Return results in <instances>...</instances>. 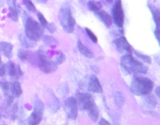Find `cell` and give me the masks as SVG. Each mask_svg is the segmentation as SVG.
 Listing matches in <instances>:
<instances>
[{
    "label": "cell",
    "mask_w": 160,
    "mask_h": 125,
    "mask_svg": "<svg viewBox=\"0 0 160 125\" xmlns=\"http://www.w3.org/2000/svg\"><path fill=\"white\" fill-rule=\"evenodd\" d=\"M76 99L80 108L87 112L92 121L97 122L98 120L100 112L92 96L89 93L78 92L76 95Z\"/></svg>",
    "instance_id": "cell-1"
},
{
    "label": "cell",
    "mask_w": 160,
    "mask_h": 125,
    "mask_svg": "<svg viewBox=\"0 0 160 125\" xmlns=\"http://www.w3.org/2000/svg\"><path fill=\"white\" fill-rule=\"evenodd\" d=\"M120 65L123 73L130 75L132 73L146 74L148 68L143 63L134 59L132 54H125L121 58Z\"/></svg>",
    "instance_id": "cell-2"
},
{
    "label": "cell",
    "mask_w": 160,
    "mask_h": 125,
    "mask_svg": "<svg viewBox=\"0 0 160 125\" xmlns=\"http://www.w3.org/2000/svg\"><path fill=\"white\" fill-rule=\"evenodd\" d=\"M154 83L151 79L143 76H136L130 85V92L134 95L144 96L151 93Z\"/></svg>",
    "instance_id": "cell-3"
},
{
    "label": "cell",
    "mask_w": 160,
    "mask_h": 125,
    "mask_svg": "<svg viewBox=\"0 0 160 125\" xmlns=\"http://www.w3.org/2000/svg\"><path fill=\"white\" fill-rule=\"evenodd\" d=\"M59 20L60 25L67 33L71 34L74 30L75 20L72 11L68 6H62L59 11Z\"/></svg>",
    "instance_id": "cell-4"
},
{
    "label": "cell",
    "mask_w": 160,
    "mask_h": 125,
    "mask_svg": "<svg viewBox=\"0 0 160 125\" xmlns=\"http://www.w3.org/2000/svg\"><path fill=\"white\" fill-rule=\"evenodd\" d=\"M25 31L28 38L33 41H38L44 34V28L36 20L28 18L25 26Z\"/></svg>",
    "instance_id": "cell-5"
},
{
    "label": "cell",
    "mask_w": 160,
    "mask_h": 125,
    "mask_svg": "<svg viewBox=\"0 0 160 125\" xmlns=\"http://www.w3.org/2000/svg\"><path fill=\"white\" fill-rule=\"evenodd\" d=\"M37 63L38 67L43 72L46 74L52 73L55 72L57 70V64L50 60L48 58L43 51L38 50L37 52Z\"/></svg>",
    "instance_id": "cell-6"
},
{
    "label": "cell",
    "mask_w": 160,
    "mask_h": 125,
    "mask_svg": "<svg viewBox=\"0 0 160 125\" xmlns=\"http://www.w3.org/2000/svg\"><path fill=\"white\" fill-rule=\"evenodd\" d=\"M44 110V105L43 102L36 96V99L34 100V108L31 115L28 118V124H39L43 117Z\"/></svg>",
    "instance_id": "cell-7"
},
{
    "label": "cell",
    "mask_w": 160,
    "mask_h": 125,
    "mask_svg": "<svg viewBox=\"0 0 160 125\" xmlns=\"http://www.w3.org/2000/svg\"><path fill=\"white\" fill-rule=\"evenodd\" d=\"M65 113L69 118L72 120H76L78 117V102L77 99L73 97L67 98L65 102Z\"/></svg>",
    "instance_id": "cell-8"
},
{
    "label": "cell",
    "mask_w": 160,
    "mask_h": 125,
    "mask_svg": "<svg viewBox=\"0 0 160 125\" xmlns=\"http://www.w3.org/2000/svg\"><path fill=\"white\" fill-rule=\"evenodd\" d=\"M112 15L114 23L117 26L122 28L124 24V12L121 0H117L112 10Z\"/></svg>",
    "instance_id": "cell-9"
},
{
    "label": "cell",
    "mask_w": 160,
    "mask_h": 125,
    "mask_svg": "<svg viewBox=\"0 0 160 125\" xmlns=\"http://www.w3.org/2000/svg\"><path fill=\"white\" fill-rule=\"evenodd\" d=\"M114 44L117 48V50L121 54H132V50L126 38L121 36L114 40Z\"/></svg>",
    "instance_id": "cell-10"
},
{
    "label": "cell",
    "mask_w": 160,
    "mask_h": 125,
    "mask_svg": "<svg viewBox=\"0 0 160 125\" xmlns=\"http://www.w3.org/2000/svg\"><path fill=\"white\" fill-rule=\"evenodd\" d=\"M88 89L89 91L94 93H101L103 92V88L97 76L94 75L90 76L88 81Z\"/></svg>",
    "instance_id": "cell-11"
},
{
    "label": "cell",
    "mask_w": 160,
    "mask_h": 125,
    "mask_svg": "<svg viewBox=\"0 0 160 125\" xmlns=\"http://www.w3.org/2000/svg\"><path fill=\"white\" fill-rule=\"evenodd\" d=\"M12 49H13V46L11 43L0 42V52L4 54V55L8 59H11L12 57Z\"/></svg>",
    "instance_id": "cell-12"
},
{
    "label": "cell",
    "mask_w": 160,
    "mask_h": 125,
    "mask_svg": "<svg viewBox=\"0 0 160 125\" xmlns=\"http://www.w3.org/2000/svg\"><path fill=\"white\" fill-rule=\"evenodd\" d=\"M96 14H97L98 17L103 21V23L106 25L107 27H110L112 26V18L107 12H105V11L100 10L96 12Z\"/></svg>",
    "instance_id": "cell-13"
},
{
    "label": "cell",
    "mask_w": 160,
    "mask_h": 125,
    "mask_svg": "<svg viewBox=\"0 0 160 125\" xmlns=\"http://www.w3.org/2000/svg\"><path fill=\"white\" fill-rule=\"evenodd\" d=\"M77 45H78L79 52H81L82 55H84L85 57L89 58V59L93 58V56H94L93 54H92V52L88 49L87 47L85 46L84 44L81 43V40H78Z\"/></svg>",
    "instance_id": "cell-14"
},
{
    "label": "cell",
    "mask_w": 160,
    "mask_h": 125,
    "mask_svg": "<svg viewBox=\"0 0 160 125\" xmlns=\"http://www.w3.org/2000/svg\"><path fill=\"white\" fill-rule=\"evenodd\" d=\"M144 103L147 108H148L149 109H152V108H155L157 107L158 100H157V98L155 96L148 95L145 98Z\"/></svg>",
    "instance_id": "cell-15"
},
{
    "label": "cell",
    "mask_w": 160,
    "mask_h": 125,
    "mask_svg": "<svg viewBox=\"0 0 160 125\" xmlns=\"http://www.w3.org/2000/svg\"><path fill=\"white\" fill-rule=\"evenodd\" d=\"M148 7L150 8V11H151L153 19L155 22V24H157L158 27H159V22H160V15H159V9L156 7L155 5L152 4H148Z\"/></svg>",
    "instance_id": "cell-16"
},
{
    "label": "cell",
    "mask_w": 160,
    "mask_h": 125,
    "mask_svg": "<svg viewBox=\"0 0 160 125\" xmlns=\"http://www.w3.org/2000/svg\"><path fill=\"white\" fill-rule=\"evenodd\" d=\"M11 91L12 95L14 96L15 97H19L22 93V88L20 83L18 81H15L11 85Z\"/></svg>",
    "instance_id": "cell-17"
},
{
    "label": "cell",
    "mask_w": 160,
    "mask_h": 125,
    "mask_svg": "<svg viewBox=\"0 0 160 125\" xmlns=\"http://www.w3.org/2000/svg\"><path fill=\"white\" fill-rule=\"evenodd\" d=\"M6 68V72H7L8 75L11 76H16V71H17V66L15 64L9 60L5 65Z\"/></svg>",
    "instance_id": "cell-18"
},
{
    "label": "cell",
    "mask_w": 160,
    "mask_h": 125,
    "mask_svg": "<svg viewBox=\"0 0 160 125\" xmlns=\"http://www.w3.org/2000/svg\"><path fill=\"white\" fill-rule=\"evenodd\" d=\"M114 102L118 107H122L124 104L125 102V97L124 95L119 91H117L114 92Z\"/></svg>",
    "instance_id": "cell-19"
},
{
    "label": "cell",
    "mask_w": 160,
    "mask_h": 125,
    "mask_svg": "<svg viewBox=\"0 0 160 125\" xmlns=\"http://www.w3.org/2000/svg\"><path fill=\"white\" fill-rule=\"evenodd\" d=\"M88 5L89 8L92 11H98L101 10V8H102V5L100 2H97V1H94V0H90L88 2Z\"/></svg>",
    "instance_id": "cell-20"
},
{
    "label": "cell",
    "mask_w": 160,
    "mask_h": 125,
    "mask_svg": "<svg viewBox=\"0 0 160 125\" xmlns=\"http://www.w3.org/2000/svg\"><path fill=\"white\" fill-rule=\"evenodd\" d=\"M18 56L20 58L22 61H25V60L28 59V57H29V52L25 49H20L18 50Z\"/></svg>",
    "instance_id": "cell-21"
},
{
    "label": "cell",
    "mask_w": 160,
    "mask_h": 125,
    "mask_svg": "<svg viewBox=\"0 0 160 125\" xmlns=\"http://www.w3.org/2000/svg\"><path fill=\"white\" fill-rule=\"evenodd\" d=\"M134 53H135L136 56L138 58H139L141 60H143V62H145L146 63H148V64H151L152 59L149 56L145 55V54H141L138 52H137V51H134Z\"/></svg>",
    "instance_id": "cell-22"
},
{
    "label": "cell",
    "mask_w": 160,
    "mask_h": 125,
    "mask_svg": "<svg viewBox=\"0 0 160 125\" xmlns=\"http://www.w3.org/2000/svg\"><path fill=\"white\" fill-rule=\"evenodd\" d=\"M9 13H10V17L11 20L14 22H17L18 20L19 17V13L18 11L15 7H11L9 8Z\"/></svg>",
    "instance_id": "cell-23"
},
{
    "label": "cell",
    "mask_w": 160,
    "mask_h": 125,
    "mask_svg": "<svg viewBox=\"0 0 160 125\" xmlns=\"http://www.w3.org/2000/svg\"><path fill=\"white\" fill-rule=\"evenodd\" d=\"M24 2V6H26V8L28 9V11L31 12H36V6H34L33 3L31 2V0H22Z\"/></svg>",
    "instance_id": "cell-24"
},
{
    "label": "cell",
    "mask_w": 160,
    "mask_h": 125,
    "mask_svg": "<svg viewBox=\"0 0 160 125\" xmlns=\"http://www.w3.org/2000/svg\"><path fill=\"white\" fill-rule=\"evenodd\" d=\"M44 43H46L48 45H51V44H56L58 43L56 40V39H55L53 37L50 36H44Z\"/></svg>",
    "instance_id": "cell-25"
},
{
    "label": "cell",
    "mask_w": 160,
    "mask_h": 125,
    "mask_svg": "<svg viewBox=\"0 0 160 125\" xmlns=\"http://www.w3.org/2000/svg\"><path fill=\"white\" fill-rule=\"evenodd\" d=\"M38 19H39L40 22V24L44 28H47L48 26V22L46 20V18H44V16L43 15L42 13H38Z\"/></svg>",
    "instance_id": "cell-26"
},
{
    "label": "cell",
    "mask_w": 160,
    "mask_h": 125,
    "mask_svg": "<svg viewBox=\"0 0 160 125\" xmlns=\"http://www.w3.org/2000/svg\"><path fill=\"white\" fill-rule=\"evenodd\" d=\"M85 31L87 32V34L88 35V36L89 37V38L94 42V43H98V38L97 37V36L92 32V31L91 29H89V28H86Z\"/></svg>",
    "instance_id": "cell-27"
},
{
    "label": "cell",
    "mask_w": 160,
    "mask_h": 125,
    "mask_svg": "<svg viewBox=\"0 0 160 125\" xmlns=\"http://www.w3.org/2000/svg\"><path fill=\"white\" fill-rule=\"evenodd\" d=\"M65 59H66L65 55L62 52H60L59 53V55L58 56L57 58H56V63L57 64V65H60V64H62V63H63L64 62H65Z\"/></svg>",
    "instance_id": "cell-28"
},
{
    "label": "cell",
    "mask_w": 160,
    "mask_h": 125,
    "mask_svg": "<svg viewBox=\"0 0 160 125\" xmlns=\"http://www.w3.org/2000/svg\"><path fill=\"white\" fill-rule=\"evenodd\" d=\"M0 88H1L4 92H8L9 89V83L8 82L0 81Z\"/></svg>",
    "instance_id": "cell-29"
},
{
    "label": "cell",
    "mask_w": 160,
    "mask_h": 125,
    "mask_svg": "<svg viewBox=\"0 0 160 125\" xmlns=\"http://www.w3.org/2000/svg\"><path fill=\"white\" fill-rule=\"evenodd\" d=\"M6 73L5 65L2 61V59L0 57V76H3Z\"/></svg>",
    "instance_id": "cell-30"
},
{
    "label": "cell",
    "mask_w": 160,
    "mask_h": 125,
    "mask_svg": "<svg viewBox=\"0 0 160 125\" xmlns=\"http://www.w3.org/2000/svg\"><path fill=\"white\" fill-rule=\"evenodd\" d=\"M48 29H49V31L51 32V33L53 34L55 32V31L56 30V25L54 24L53 23H51V24H48V26L47 27Z\"/></svg>",
    "instance_id": "cell-31"
},
{
    "label": "cell",
    "mask_w": 160,
    "mask_h": 125,
    "mask_svg": "<svg viewBox=\"0 0 160 125\" xmlns=\"http://www.w3.org/2000/svg\"><path fill=\"white\" fill-rule=\"evenodd\" d=\"M18 103H15L13 106V107H12V117H13V120H15V117L16 116V115H17L18 113Z\"/></svg>",
    "instance_id": "cell-32"
},
{
    "label": "cell",
    "mask_w": 160,
    "mask_h": 125,
    "mask_svg": "<svg viewBox=\"0 0 160 125\" xmlns=\"http://www.w3.org/2000/svg\"><path fill=\"white\" fill-rule=\"evenodd\" d=\"M155 35L156 37V39L158 40V43H160V34H159V27H157L156 30L155 31Z\"/></svg>",
    "instance_id": "cell-33"
},
{
    "label": "cell",
    "mask_w": 160,
    "mask_h": 125,
    "mask_svg": "<svg viewBox=\"0 0 160 125\" xmlns=\"http://www.w3.org/2000/svg\"><path fill=\"white\" fill-rule=\"evenodd\" d=\"M13 99H14V96H8V97L7 99V105L8 107H11L12 105V102H13Z\"/></svg>",
    "instance_id": "cell-34"
},
{
    "label": "cell",
    "mask_w": 160,
    "mask_h": 125,
    "mask_svg": "<svg viewBox=\"0 0 160 125\" xmlns=\"http://www.w3.org/2000/svg\"><path fill=\"white\" fill-rule=\"evenodd\" d=\"M22 75V71L21 70L20 66H17V71H16V77L18 79Z\"/></svg>",
    "instance_id": "cell-35"
},
{
    "label": "cell",
    "mask_w": 160,
    "mask_h": 125,
    "mask_svg": "<svg viewBox=\"0 0 160 125\" xmlns=\"http://www.w3.org/2000/svg\"><path fill=\"white\" fill-rule=\"evenodd\" d=\"M98 124H105V125H110V123L108 121H107L106 120H105L104 118H101V120H100V121H99V123H98Z\"/></svg>",
    "instance_id": "cell-36"
},
{
    "label": "cell",
    "mask_w": 160,
    "mask_h": 125,
    "mask_svg": "<svg viewBox=\"0 0 160 125\" xmlns=\"http://www.w3.org/2000/svg\"><path fill=\"white\" fill-rule=\"evenodd\" d=\"M104 4L107 6H110L112 3L113 0H102Z\"/></svg>",
    "instance_id": "cell-37"
},
{
    "label": "cell",
    "mask_w": 160,
    "mask_h": 125,
    "mask_svg": "<svg viewBox=\"0 0 160 125\" xmlns=\"http://www.w3.org/2000/svg\"><path fill=\"white\" fill-rule=\"evenodd\" d=\"M155 94L159 97V86H158L155 89Z\"/></svg>",
    "instance_id": "cell-38"
},
{
    "label": "cell",
    "mask_w": 160,
    "mask_h": 125,
    "mask_svg": "<svg viewBox=\"0 0 160 125\" xmlns=\"http://www.w3.org/2000/svg\"><path fill=\"white\" fill-rule=\"evenodd\" d=\"M44 1H45V0H44Z\"/></svg>",
    "instance_id": "cell-39"
}]
</instances>
